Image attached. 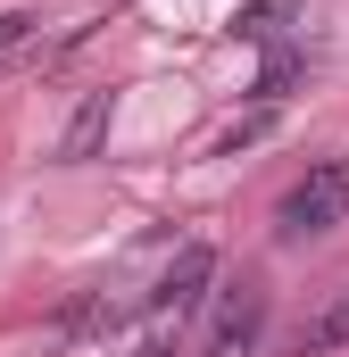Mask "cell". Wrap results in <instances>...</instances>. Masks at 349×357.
Instances as JSON below:
<instances>
[{
  "label": "cell",
  "instance_id": "cell-9",
  "mask_svg": "<svg viewBox=\"0 0 349 357\" xmlns=\"http://www.w3.org/2000/svg\"><path fill=\"white\" fill-rule=\"evenodd\" d=\"M133 357H183V324H150V333L133 341Z\"/></svg>",
  "mask_w": 349,
  "mask_h": 357
},
{
  "label": "cell",
  "instance_id": "cell-7",
  "mask_svg": "<svg viewBox=\"0 0 349 357\" xmlns=\"http://www.w3.org/2000/svg\"><path fill=\"white\" fill-rule=\"evenodd\" d=\"M100 125H108V91H91V100H84V116H75V133H67V158H84L91 142H100Z\"/></svg>",
  "mask_w": 349,
  "mask_h": 357
},
{
  "label": "cell",
  "instance_id": "cell-1",
  "mask_svg": "<svg viewBox=\"0 0 349 357\" xmlns=\"http://www.w3.org/2000/svg\"><path fill=\"white\" fill-rule=\"evenodd\" d=\"M333 225H349V150L341 158H316L308 175L283 191V208H274V233L283 241H325Z\"/></svg>",
  "mask_w": 349,
  "mask_h": 357
},
{
  "label": "cell",
  "instance_id": "cell-2",
  "mask_svg": "<svg viewBox=\"0 0 349 357\" xmlns=\"http://www.w3.org/2000/svg\"><path fill=\"white\" fill-rule=\"evenodd\" d=\"M266 316H274V299H266L258 274L225 282V291H216V324H208L200 357H258V349H266Z\"/></svg>",
  "mask_w": 349,
  "mask_h": 357
},
{
  "label": "cell",
  "instance_id": "cell-8",
  "mask_svg": "<svg viewBox=\"0 0 349 357\" xmlns=\"http://www.w3.org/2000/svg\"><path fill=\"white\" fill-rule=\"evenodd\" d=\"M25 42H34V17H25V8H0V67L25 59Z\"/></svg>",
  "mask_w": 349,
  "mask_h": 357
},
{
  "label": "cell",
  "instance_id": "cell-5",
  "mask_svg": "<svg viewBox=\"0 0 349 357\" xmlns=\"http://www.w3.org/2000/svg\"><path fill=\"white\" fill-rule=\"evenodd\" d=\"M333 349H349V291H333V299L291 333V357H333Z\"/></svg>",
  "mask_w": 349,
  "mask_h": 357
},
{
  "label": "cell",
  "instance_id": "cell-10",
  "mask_svg": "<svg viewBox=\"0 0 349 357\" xmlns=\"http://www.w3.org/2000/svg\"><path fill=\"white\" fill-rule=\"evenodd\" d=\"M266 125H274V108H258V116H242V125H233V133H225V142H216V150H225V158H242V150H250V142H258Z\"/></svg>",
  "mask_w": 349,
  "mask_h": 357
},
{
  "label": "cell",
  "instance_id": "cell-6",
  "mask_svg": "<svg viewBox=\"0 0 349 357\" xmlns=\"http://www.w3.org/2000/svg\"><path fill=\"white\" fill-rule=\"evenodd\" d=\"M291 84H299V50L283 42V50H274V59L258 67V84H250V100H258V108H274V100H283Z\"/></svg>",
  "mask_w": 349,
  "mask_h": 357
},
{
  "label": "cell",
  "instance_id": "cell-4",
  "mask_svg": "<svg viewBox=\"0 0 349 357\" xmlns=\"http://www.w3.org/2000/svg\"><path fill=\"white\" fill-rule=\"evenodd\" d=\"M299 17H308V0H242V8H233V42H266V50H283Z\"/></svg>",
  "mask_w": 349,
  "mask_h": 357
},
{
  "label": "cell",
  "instance_id": "cell-3",
  "mask_svg": "<svg viewBox=\"0 0 349 357\" xmlns=\"http://www.w3.org/2000/svg\"><path fill=\"white\" fill-rule=\"evenodd\" d=\"M208 291H216V250H208V241H191V250H174V266L158 274L150 316H158V324H183V316H191Z\"/></svg>",
  "mask_w": 349,
  "mask_h": 357
}]
</instances>
